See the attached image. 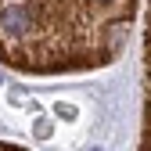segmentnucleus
<instances>
[{
    "mask_svg": "<svg viewBox=\"0 0 151 151\" xmlns=\"http://www.w3.org/2000/svg\"><path fill=\"white\" fill-rule=\"evenodd\" d=\"M140 0H0V65L29 76L104 68L122 54Z\"/></svg>",
    "mask_w": 151,
    "mask_h": 151,
    "instance_id": "obj_1",
    "label": "nucleus"
},
{
    "mask_svg": "<svg viewBox=\"0 0 151 151\" xmlns=\"http://www.w3.org/2000/svg\"><path fill=\"white\" fill-rule=\"evenodd\" d=\"M140 151H151V0L144 25V122H140Z\"/></svg>",
    "mask_w": 151,
    "mask_h": 151,
    "instance_id": "obj_2",
    "label": "nucleus"
},
{
    "mask_svg": "<svg viewBox=\"0 0 151 151\" xmlns=\"http://www.w3.org/2000/svg\"><path fill=\"white\" fill-rule=\"evenodd\" d=\"M0 151H22V147H14V144H4V140H0Z\"/></svg>",
    "mask_w": 151,
    "mask_h": 151,
    "instance_id": "obj_3",
    "label": "nucleus"
},
{
    "mask_svg": "<svg viewBox=\"0 0 151 151\" xmlns=\"http://www.w3.org/2000/svg\"><path fill=\"white\" fill-rule=\"evenodd\" d=\"M90 151H101V147H90Z\"/></svg>",
    "mask_w": 151,
    "mask_h": 151,
    "instance_id": "obj_4",
    "label": "nucleus"
}]
</instances>
